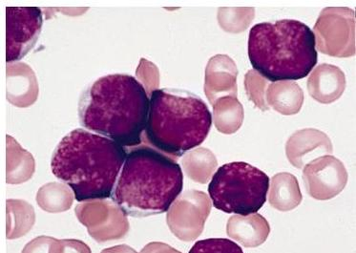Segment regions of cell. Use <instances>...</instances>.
<instances>
[{
	"label": "cell",
	"mask_w": 356,
	"mask_h": 253,
	"mask_svg": "<svg viewBox=\"0 0 356 253\" xmlns=\"http://www.w3.org/2000/svg\"><path fill=\"white\" fill-rule=\"evenodd\" d=\"M22 253H63V244L53 237L38 236L28 243Z\"/></svg>",
	"instance_id": "4316f807"
},
{
	"label": "cell",
	"mask_w": 356,
	"mask_h": 253,
	"mask_svg": "<svg viewBox=\"0 0 356 253\" xmlns=\"http://www.w3.org/2000/svg\"><path fill=\"white\" fill-rule=\"evenodd\" d=\"M316 50L334 58L355 56V11L350 8H326L314 27Z\"/></svg>",
	"instance_id": "52a82bcc"
},
{
	"label": "cell",
	"mask_w": 356,
	"mask_h": 253,
	"mask_svg": "<svg viewBox=\"0 0 356 253\" xmlns=\"http://www.w3.org/2000/svg\"><path fill=\"white\" fill-rule=\"evenodd\" d=\"M101 253H138L132 247L127 246V245H120V246H115L102 250Z\"/></svg>",
	"instance_id": "f546056e"
},
{
	"label": "cell",
	"mask_w": 356,
	"mask_h": 253,
	"mask_svg": "<svg viewBox=\"0 0 356 253\" xmlns=\"http://www.w3.org/2000/svg\"><path fill=\"white\" fill-rule=\"evenodd\" d=\"M149 104L147 90L137 79L112 74L84 89L79 101V122L122 147H138L143 142Z\"/></svg>",
	"instance_id": "6da1fadb"
},
{
	"label": "cell",
	"mask_w": 356,
	"mask_h": 253,
	"mask_svg": "<svg viewBox=\"0 0 356 253\" xmlns=\"http://www.w3.org/2000/svg\"><path fill=\"white\" fill-rule=\"evenodd\" d=\"M248 51L253 69L271 83L302 80L318 60L314 32L293 19L255 24Z\"/></svg>",
	"instance_id": "277c9868"
},
{
	"label": "cell",
	"mask_w": 356,
	"mask_h": 253,
	"mask_svg": "<svg viewBox=\"0 0 356 253\" xmlns=\"http://www.w3.org/2000/svg\"><path fill=\"white\" fill-rule=\"evenodd\" d=\"M73 194L65 185L58 183H47L38 190V204L43 211L50 213L66 211L73 204Z\"/></svg>",
	"instance_id": "7402d4cb"
},
{
	"label": "cell",
	"mask_w": 356,
	"mask_h": 253,
	"mask_svg": "<svg viewBox=\"0 0 356 253\" xmlns=\"http://www.w3.org/2000/svg\"><path fill=\"white\" fill-rule=\"evenodd\" d=\"M114 140L83 129L69 132L56 147L51 170L73 191L78 202L112 198L127 159Z\"/></svg>",
	"instance_id": "7a4b0ae2"
},
{
	"label": "cell",
	"mask_w": 356,
	"mask_h": 253,
	"mask_svg": "<svg viewBox=\"0 0 356 253\" xmlns=\"http://www.w3.org/2000/svg\"><path fill=\"white\" fill-rule=\"evenodd\" d=\"M211 212V202L206 193L188 190L171 204L166 222L171 232L184 242H192L203 234Z\"/></svg>",
	"instance_id": "ba28073f"
},
{
	"label": "cell",
	"mask_w": 356,
	"mask_h": 253,
	"mask_svg": "<svg viewBox=\"0 0 356 253\" xmlns=\"http://www.w3.org/2000/svg\"><path fill=\"white\" fill-rule=\"evenodd\" d=\"M211 126V112L196 94L163 88L150 95L145 135L159 152L181 157L203 144Z\"/></svg>",
	"instance_id": "5b68a950"
},
{
	"label": "cell",
	"mask_w": 356,
	"mask_h": 253,
	"mask_svg": "<svg viewBox=\"0 0 356 253\" xmlns=\"http://www.w3.org/2000/svg\"><path fill=\"white\" fill-rule=\"evenodd\" d=\"M6 237L19 239L31 231L35 222L34 208L22 200H7Z\"/></svg>",
	"instance_id": "ffe728a7"
},
{
	"label": "cell",
	"mask_w": 356,
	"mask_h": 253,
	"mask_svg": "<svg viewBox=\"0 0 356 253\" xmlns=\"http://www.w3.org/2000/svg\"><path fill=\"white\" fill-rule=\"evenodd\" d=\"M254 15L253 8H220L218 22L225 32L238 34L247 29Z\"/></svg>",
	"instance_id": "603a6c76"
},
{
	"label": "cell",
	"mask_w": 356,
	"mask_h": 253,
	"mask_svg": "<svg viewBox=\"0 0 356 253\" xmlns=\"http://www.w3.org/2000/svg\"><path fill=\"white\" fill-rule=\"evenodd\" d=\"M304 99V92L296 81H277L266 88V101L268 107L285 116L299 113Z\"/></svg>",
	"instance_id": "2e32d148"
},
{
	"label": "cell",
	"mask_w": 356,
	"mask_h": 253,
	"mask_svg": "<svg viewBox=\"0 0 356 253\" xmlns=\"http://www.w3.org/2000/svg\"><path fill=\"white\" fill-rule=\"evenodd\" d=\"M270 178L250 163L234 162L218 168L209 186L214 208L225 213L247 216L266 204Z\"/></svg>",
	"instance_id": "8992f818"
},
{
	"label": "cell",
	"mask_w": 356,
	"mask_h": 253,
	"mask_svg": "<svg viewBox=\"0 0 356 253\" xmlns=\"http://www.w3.org/2000/svg\"><path fill=\"white\" fill-rule=\"evenodd\" d=\"M268 80L256 72L255 70L248 71L245 76V89L248 98L252 101L259 109L268 111L270 109L266 101Z\"/></svg>",
	"instance_id": "cb8c5ba5"
},
{
	"label": "cell",
	"mask_w": 356,
	"mask_h": 253,
	"mask_svg": "<svg viewBox=\"0 0 356 253\" xmlns=\"http://www.w3.org/2000/svg\"><path fill=\"white\" fill-rule=\"evenodd\" d=\"M268 202L279 211H289L302 203L300 186L296 176L288 172L274 175L268 188Z\"/></svg>",
	"instance_id": "e0dca14e"
},
{
	"label": "cell",
	"mask_w": 356,
	"mask_h": 253,
	"mask_svg": "<svg viewBox=\"0 0 356 253\" xmlns=\"http://www.w3.org/2000/svg\"><path fill=\"white\" fill-rule=\"evenodd\" d=\"M63 253H91L90 247L86 243L76 239L60 240Z\"/></svg>",
	"instance_id": "83f0119b"
},
{
	"label": "cell",
	"mask_w": 356,
	"mask_h": 253,
	"mask_svg": "<svg viewBox=\"0 0 356 253\" xmlns=\"http://www.w3.org/2000/svg\"><path fill=\"white\" fill-rule=\"evenodd\" d=\"M79 223L86 227L89 235L98 243L124 238L129 231L127 215L115 202H86L76 206Z\"/></svg>",
	"instance_id": "9c48e42d"
},
{
	"label": "cell",
	"mask_w": 356,
	"mask_h": 253,
	"mask_svg": "<svg viewBox=\"0 0 356 253\" xmlns=\"http://www.w3.org/2000/svg\"><path fill=\"white\" fill-rule=\"evenodd\" d=\"M140 63L136 75L142 81L140 83L147 87V93L151 95L153 91L157 90L160 85V73L157 66L154 65L150 61L143 58Z\"/></svg>",
	"instance_id": "484cf974"
},
{
	"label": "cell",
	"mask_w": 356,
	"mask_h": 253,
	"mask_svg": "<svg viewBox=\"0 0 356 253\" xmlns=\"http://www.w3.org/2000/svg\"><path fill=\"white\" fill-rule=\"evenodd\" d=\"M303 180L309 196L327 201L342 193L347 186L348 172L344 163L334 156H322L304 168Z\"/></svg>",
	"instance_id": "8fae6325"
},
{
	"label": "cell",
	"mask_w": 356,
	"mask_h": 253,
	"mask_svg": "<svg viewBox=\"0 0 356 253\" xmlns=\"http://www.w3.org/2000/svg\"><path fill=\"white\" fill-rule=\"evenodd\" d=\"M332 140L318 129L299 130L286 142V154L291 165L302 170L317 158L332 154Z\"/></svg>",
	"instance_id": "7c38bea8"
},
{
	"label": "cell",
	"mask_w": 356,
	"mask_h": 253,
	"mask_svg": "<svg viewBox=\"0 0 356 253\" xmlns=\"http://www.w3.org/2000/svg\"><path fill=\"white\" fill-rule=\"evenodd\" d=\"M183 186L178 163L155 148L140 145L127 152L112 201L127 215L145 218L168 212Z\"/></svg>",
	"instance_id": "3957f363"
},
{
	"label": "cell",
	"mask_w": 356,
	"mask_h": 253,
	"mask_svg": "<svg viewBox=\"0 0 356 253\" xmlns=\"http://www.w3.org/2000/svg\"><path fill=\"white\" fill-rule=\"evenodd\" d=\"M236 63L227 55H217L210 58L206 69L204 93L213 106L224 97L237 98Z\"/></svg>",
	"instance_id": "4fadbf2b"
},
{
	"label": "cell",
	"mask_w": 356,
	"mask_h": 253,
	"mask_svg": "<svg viewBox=\"0 0 356 253\" xmlns=\"http://www.w3.org/2000/svg\"><path fill=\"white\" fill-rule=\"evenodd\" d=\"M227 234L230 238L245 247H257L264 244L270 234V226L258 213L230 217L227 225Z\"/></svg>",
	"instance_id": "9a60e30c"
},
{
	"label": "cell",
	"mask_w": 356,
	"mask_h": 253,
	"mask_svg": "<svg viewBox=\"0 0 356 253\" xmlns=\"http://www.w3.org/2000/svg\"><path fill=\"white\" fill-rule=\"evenodd\" d=\"M43 23L38 7L6 8V61L20 60L37 43Z\"/></svg>",
	"instance_id": "30bf717a"
},
{
	"label": "cell",
	"mask_w": 356,
	"mask_h": 253,
	"mask_svg": "<svg viewBox=\"0 0 356 253\" xmlns=\"http://www.w3.org/2000/svg\"><path fill=\"white\" fill-rule=\"evenodd\" d=\"M186 175L192 181L200 183H209L217 170L218 162L213 153L207 148L192 150L181 160Z\"/></svg>",
	"instance_id": "44dd1931"
},
{
	"label": "cell",
	"mask_w": 356,
	"mask_h": 253,
	"mask_svg": "<svg viewBox=\"0 0 356 253\" xmlns=\"http://www.w3.org/2000/svg\"><path fill=\"white\" fill-rule=\"evenodd\" d=\"M346 85L347 81L341 69L327 63L317 66L307 80V91L312 98L324 104H332L341 98Z\"/></svg>",
	"instance_id": "5bb4252c"
},
{
	"label": "cell",
	"mask_w": 356,
	"mask_h": 253,
	"mask_svg": "<svg viewBox=\"0 0 356 253\" xmlns=\"http://www.w3.org/2000/svg\"><path fill=\"white\" fill-rule=\"evenodd\" d=\"M214 124L222 134H234L242 126L245 112L237 98L224 97L213 104Z\"/></svg>",
	"instance_id": "d6986e66"
},
{
	"label": "cell",
	"mask_w": 356,
	"mask_h": 253,
	"mask_svg": "<svg viewBox=\"0 0 356 253\" xmlns=\"http://www.w3.org/2000/svg\"><path fill=\"white\" fill-rule=\"evenodd\" d=\"M189 253H244L236 243L229 239L211 238L195 243Z\"/></svg>",
	"instance_id": "d4e9b609"
},
{
	"label": "cell",
	"mask_w": 356,
	"mask_h": 253,
	"mask_svg": "<svg viewBox=\"0 0 356 253\" xmlns=\"http://www.w3.org/2000/svg\"><path fill=\"white\" fill-rule=\"evenodd\" d=\"M140 253H181L165 243L152 242L143 247Z\"/></svg>",
	"instance_id": "f1b7e54d"
},
{
	"label": "cell",
	"mask_w": 356,
	"mask_h": 253,
	"mask_svg": "<svg viewBox=\"0 0 356 253\" xmlns=\"http://www.w3.org/2000/svg\"><path fill=\"white\" fill-rule=\"evenodd\" d=\"M6 181L19 185L32 178L35 173V159L14 140L7 136Z\"/></svg>",
	"instance_id": "ac0fdd59"
}]
</instances>
